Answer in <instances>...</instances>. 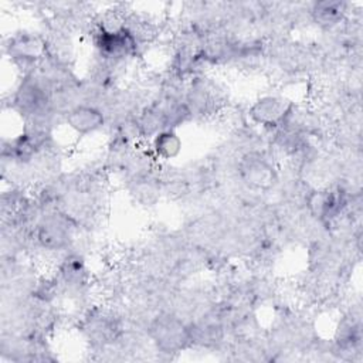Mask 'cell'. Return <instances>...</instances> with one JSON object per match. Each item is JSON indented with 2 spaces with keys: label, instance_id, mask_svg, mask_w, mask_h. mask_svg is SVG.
I'll return each instance as SVG.
<instances>
[{
  "label": "cell",
  "instance_id": "obj_1",
  "mask_svg": "<svg viewBox=\"0 0 363 363\" xmlns=\"http://www.w3.org/2000/svg\"><path fill=\"white\" fill-rule=\"evenodd\" d=\"M152 337L157 347L166 353L182 350L190 340V329L176 316H157L150 328Z\"/></svg>",
  "mask_w": 363,
  "mask_h": 363
},
{
  "label": "cell",
  "instance_id": "obj_2",
  "mask_svg": "<svg viewBox=\"0 0 363 363\" xmlns=\"http://www.w3.org/2000/svg\"><path fill=\"white\" fill-rule=\"evenodd\" d=\"M238 172L242 182L257 190H267L272 187L277 180L274 167L257 153L245 155L238 164Z\"/></svg>",
  "mask_w": 363,
  "mask_h": 363
},
{
  "label": "cell",
  "instance_id": "obj_3",
  "mask_svg": "<svg viewBox=\"0 0 363 363\" xmlns=\"http://www.w3.org/2000/svg\"><path fill=\"white\" fill-rule=\"evenodd\" d=\"M96 45L105 57L119 58L130 54L136 47V40L126 28H104L96 40Z\"/></svg>",
  "mask_w": 363,
  "mask_h": 363
},
{
  "label": "cell",
  "instance_id": "obj_4",
  "mask_svg": "<svg viewBox=\"0 0 363 363\" xmlns=\"http://www.w3.org/2000/svg\"><path fill=\"white\" fill-rule=\"evenodd\" d=\"M289 112V105L282 98L278 96H262L251 108V118L265 126H275L284 121Z\"/></svg>",
  "mask_w": 363,
  "mask_h": 363
},
{
  "label": "cell",
  "instance_id": "obj_5",
  "mask_svg": "<svg viewBox=\"0 0 363 363\" xmlns=\"http://www.w3.org/2000/svg\"><path fill=\"white\" fill-rule=\"evenodd\" d=\"M104 115L89 105H77L67 113V123L79 135H89L104 126Z\"/></svg>",
  "mask_w": 363,
  "mask_h": 363
},
{
  "label": "cell",
  "instance_id": "obj_6",
  "mask_svg": "<svg viewBox=\"0 0 363 363\" xmlns=\"http://www.w3.org/2000/svg\"><path fill=\"white\" fill-rule=\"evenodd\" d=\"M17 108L24 113H37L48 104L45 89L33 79H26L17 89L16 99Z\"/></svg>",
  "mask_w": 363,
  "mask_h": 363
},
{
  "label": "cell",
  "instance_id": "obj_7",
  "mask_svg": "<svg viewBox=\"0 0 363 363\" xmlns=\"http://www.w3.org/2000/svg\"><path fill=\"white\" fill-rule=\"evenodd\" d=\"M9 52L14 60L30 62L40 58V55H43L44 44L38 37L24 34V35L14 37L10 41Z\"/></svg>",
  "mask_w": 363,
  "mask_h": 363
},
{
  "label": "cell",
  "instance_id": "obj_8",
  "mask_svg": "<svg viewBox=\"0 0 363 363\" xmlns=\"http://www.w3.org/2000/svg\"><path fill=\"white\" fill-rule=\"evenodd\" d=\"M342 197L333 191H316L309 199L311 210L320 218H332L342 208Z\"/></svg>",
  "mask_w": 363,
  "mask_h": 363
},
{
  "label": "cell",
  "instance_id": "obj_9",
  "mask_svg": "<svg viewBox=\"0 0 363 363\" xmlns=\"http://www.w3.org/2000/svg\"><path fill=\"white\" fill-rule=\"evenodd\" d=\"M68 238H69L68 228L62 221L50 220L40 227L38 240L44 247L61 248L62 245L67 244Z\"/></svg>",
  "mask_w": 363,
  "mask_h": 363
},
{
  "label": "cell",
  "instance_id": "obj_10",
  "mask_svg": "<svg viewBox=\"0 0 363 363\" xmlns=\"http://www.w3.org/2000/svg\"><path fill=\"white\" fill-rule=\"evenodd\" d=\"M153 150L162 159H173L182 150V140L172 129L160 130L153 139Z\"/></svg>",
  "mask_w": 363,
  "mask_h": 363
},
{
  "label": "cell",
  "instance_id": "obj_11",
  "mask_svg": "<svg viewBox=\"0 0 363 363\" xmlns=\"http://www.w3.org/2000/svg\"><path fill=\"white\" fill-rule=\"evenodd\" d=\"M345 11V6L340 1H319L313 7L315 20L325 27L335 26Z\"/></svg>",
  "mask_w": 363,
  "mask_h": 363
}]
</instances>
